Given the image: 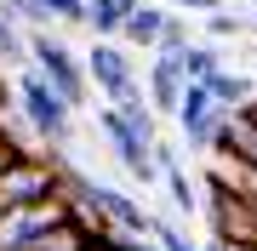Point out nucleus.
I'll return each mask as SVG.
<instances>
[{
	"label": "nucleus",
	"mask_w": 257,
	"mask_h": 251,
	"mask_svg": "<svg viewBox=\"0 0 257 251\" xmlns=\"http://www.w3.org/2000/svg\"><path fill=\"white\" fill-rule=\"evenodd\" d=\"M97 131H103V143H109V154L120 160V171L132 177V183H160V166H155V143H143L138 131H132L126 120H120V114L109 109V103H103L97 109Z\"/></svg>",
	"instance_id": "nucleus-4"
},
{
	"label": "nucleus",
	"mask_w": 257,
	"mask_h": 251,
	"mask_svg": "<svg viewBox=\"0 0 257 251\" xmlns=\"http://www.w3.org/2000/svg\"><path fill=\"white\" fill-rule=\"evenodd\" d=\"M160 29H166V6H160V0H143V6L120 23V46H126V52H155Z\"/></svg>",
	"instance_id": "nucleus-7"
},
{
	"label": "nucleus",
	"mask_w": 257,
	"mask_h": 251,
	"mask_svg": "<svg viewBox=\"0 0 257 251\" xmlns=\"http://www.w3.org/2000/svg\"><path fill=\"white\" fill-rule=\"evenodd\" d=\"M223 6H234V0H223Z\"/></svg>",
	"instance_id": "nucleus-21"
},
{
	"label": "nucleus",
	"mask_w": 257,
	"mask_h": 251,
	"mask_svg": "<svg viewBox=\"0 0 257 251\" xmlns=\"http://www.w3.org/2000/svg\"><path fill=\"white\" fill-rule=\"evenodd\" d=\"M160 188H166V200H172V211H177V217H200V183L183 171V160L160 171Z\"/></svg>",
	"instance_id": "nucleus-10"
},
{
	"label": "nucleus",
	"mask_w": 257,
	"mask_h": 251,
	"mask_svg": "<svg viewBox=\"0 0 257 251\" xmlns=\"http://www.w3.org/2000/svg\"><path fill=\"white\" fill-rule=\"evenodd\" d=\"M223 69V52L211 46V40H189L183 52H177V75H183V86L189 80H211Z\"/></svg>",
	"instance_id": "nucleus-11"
},
{
	"label": "nucleus",
	"mask_w": 257,
	"mask_h": 251,
	"mask_svg": "<svg viewBox=\"0 0 257 251\" xmlns=\"http://www.w3.org/2000/svg\"><path fill=\"white\" fill-rule=\"evenodd\" d=\"M246 29H257V6H251V12H246Z\"/></svg>",
	"instance_id": "nucleus-19"
},
{
	"label": "nucleus",
	"mask_w": 257,
	"mask_h": 251,
	"mask_svg": "<svg viewBox=\"0 0 257 251\" xmlns=\"http://www.w3.org/2000/svg\"><path fill=\"white\" fill-rule=\"evenodd\" d=\"M200 86H206V92H211V103H217L223 114H234V109H246V103L257 97V80L246 75V69H229V63H223V69H217V75H211V80H200Z\"/></svg>",
	"instance_id": "nucleus-8"
},
{
	"label": "nucleus",
	"mask_w": 257,
	"mask_h": 251,
	"mask_svg": "<svg viewBox=\"0 0 257 251\" xmlns=\"http://www.w3.org/2000/svg\"><path fill=\"white\" fill-rule=\"evenodd\" d=\"M189 40H194V35H189V23H183V18H172V12H166V29H160V40H155V52H160V57H177V52L189 46Z\"/></svg>",
	"instance_id": "nucleus-14"
},
{
	"label": "nucleus",
	"mask_w": 257,
	"mask_h": 251,
	"mask_svg": "<svg viewBox=\"0 0 257 251\" xmlns=\"http://www.w3.org/2000/svg\"><path fill=\"white\" fill-rule=\"evenodd\" d=\"M166 12H172V18H183V12H194V18H206V12H217L223 0H160Z\"/></svg>",
	"instance_id": "nucleus-16"
},
{
	"label": "nucleus",
	"mask_w": 257,
	"mask_h": 251,
	"mask_svg": "<svg viewBox=\"0 0 257 251\" xmlns=\"http://www.w3.org/2000/svg\"><path fill=\"white\" fill-rule=\"evenodd\" d=\"M80 69H86V86L103 97V103H120V97H132L138 92V63H132V52L120 46V40H92V52L80 57Z\"/></svg>",
	"instance_id": "nucleus-3"
},
{
	"label": "nucleus",
	"mask_w": 257,
	"mask_h": 251,
	"mask_svg": "<svg viewBox=\"0 0 257 251\" xmlns=\"http://www.w3.org/2000/svg\"><path fill=\"white\" fill-rule=\"evenodd\" d=\"M46 23H86V0H35Z\"/></svg>",
	"instance_id": "nucleus-15"
},
{
	"label": "nucleus",
	"mask_w": 257,
	"mask_h": 251,
	"mask_svg": "<svg viewBox=\"0 0 257 251\" xmlns=\"http://www.w3.org/2000/svg\"><path fill=\"white\" fill-rule=\"evenodd\" d=\"M12 103H18V120L29 126V137L46 143V154H63L74 143V109L52 92L35 69H18V86H12Z\"/></svg>",
	"instance_id": "nucleus-1"
},
{
	"label": "nucleus",
	"mask_w": 257,
	"mask_h": 251,
	"mask_svg": "<svg viewBox=\"0 0 257 251\" xmlns=\"http://www.w3.org/2000/svg\"><path fill=\"white\" fill-rule=\"evenodd\" d=\"M18 154H29V149H23V143H12L6 131H0V171H6V166H12V160H18Z\"/></svg>",
	"instance_id": "nucleus-17"
},
{
	"label": "nucleus",
	"mask_w": 257,
	"mask_h": 251,
	"mask_svg": "<svg viewBox=\"0 0 257 251\" xmlns=\"http://www.w3.org/2000/svg\"><path fill=\"white\" fill-rule=\"evenodd\" d=\"M0 69H29V29L0 12Z\"/></svg>",
	"instance_id": "nucleus-12"
},
{
	"label": "nucleus",
	"mask_w": 257,
	"mask_h": 251,
	"mask_svg": "<svg viewBox=\"0 0 257 251\" xmlns=\"http://www.w3.org/2000/svg\"><path fill=\"white\" fill-rule=\"evenodd\" d=\"M200 251H223V245H217V240H211V245H200Z\"/></svg>",
	"instance_id": "nucleus-20"
},
{
	"label": "nucleus",
	"mask_w": 257,
	"mask_h": 251,
	"mask_svg": "<svg viewBox=\"0 0 257 251\" xmlns=\"http://www.w3.org/2000/svg\"><path fill=\"white\" fill-rule=\"evenodd\" d=\"M29 69H35V75L46 80L52 92L69 103V109H86V97H92L86 69H80V57H74L63 40L52 35V29H29Z\"/></svg>",
	"instance_id": "nucleus-2"
},
{
	"label": "nucleus",
	"mask_w": 257,
	"mask_h": 251,
	"mask_svg": "<svg viewBox=\"0 0 257 251\" xmlns=\"http://www.w3.org/2000/svg\"><path fill=\"white\" fill-rule=\"evenodd\" d=\"M177 131H183V143L189 149H211V137H217V126H223V109L211 103V92L200 80H189L183 86V97H177Z\"/></svg>",
	"instance_id": "nucleus-5"
},
{
	"label": "nucleus",
	"mask_w": 257,
	"mask_h": 251,
	"mask_svg": "<svg viewBox=\"0 0 257 251\" xmlns=\"http://www.w3.org/2000/svg\"><path fill=\"white\" fill-rule=\"evenodd\" d=\"M23 6V0H0V12H6V18H12V12H18Z\"/></svg>",
	"instance_id": "nucleus-18"
},
{
	"label": "nucleus",
	"mask_w": 257,
	"mask_h": 251,
	"mask_svg": "<svg viewBox=\"0 0 257 251\" xmlns=\"http://www.w3.org/2000/svg\"><path fill=\"white\" fill-rule=\"evenodd\" d=\"M143 97L155 114H177V97H183V75H177V57H149V75H143Z\"/></svg>",
	"instance_id": "nucleus-6"
},
{
	"label": "nucleus",
	"mask_w": 257,
	"mask_h": 251,
	"mask_svg": "<svg viewBox=\"0 0 257 251\" xmlns=\"http://www.w3.org/2000/svg\"><path fill=\"white\" fill-rule=\"evenodd\" d=\"M206 40H240L246 35V12H229V6H217V12H206Z\"/></svg>",
	"instance_id": "nucleus-13"
},
{
	"label": "nucleus",
	"mask_w": 257,
	"mask_h": 251,
	"mask_svg": "<svg viewBox=\"0 0 257 251\" xmlns=\"http://www.w3.org/2000/svg\"><path fill=\"white\" fill-rule=\"evenodd\" d=\"M138 6L143 0H86V29H92V40H120V23Z\"/></svg>",
	"instance_id": "nucleus-9"
}]
</instances>
